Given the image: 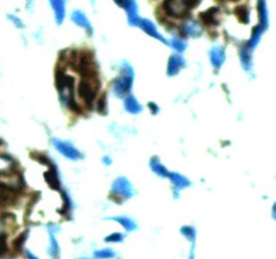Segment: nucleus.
I'll use <instances>...</instances> for the list:
<instances>
[{"label":"nucleus","mask_w":276,"mask_h":259,"mask_svg":"<svg viewBox=\"0 0 276 259\" xmlns=\"http://www.w3.org/2000/svg\"><path fill=\"white\" fill-rule=\"evenodd\" d=\"M57 88L59 93L61 104L69 109L77 111V100L74 97V80L66 73L57 74Z\"/></svg>","instance_id":"f257e3e1"},{"label":"nucleus","mask_w":276,"mask_h":259,"mask_svg":"<svg viewBox=\"0 0 276 259\" xmlns=\"http://www.w3.org/2000/svg\"><path fill=\"white\" fill-rule=\"evenodd\" d=\"M134 80H135V72L132 66L128 62H123V65L120 66V73L112 83L113 93L120 99H124L131 92Z\"/></svg>","instance_id":"f03ea898"},{"label":"nucleus","mask_w":276,"mask_h":259,"mask_svg":"<svg viewBox=\"0 0 276 259\" xmlns=\"http://www.w3.org/2000/svg\"><path fill=\"white\" fill-rule=\"evenodd\" d=\"M97 90H99V83H97L96 76L89 74L84 76V80H81L77 88V95L79 100L84 103L86 107H93V104L97 99Z\"/></svg>","instance_id":"7ed1b4c3"},{"label":"nucleus","mask_w":276,"mask_h":259,"mask_svg":"<svg viewBox=\"0 0 276 259\" xmlns=\"http://www.w3.org/2000/svg\"><path fill=\"white\" fill-rule=\"evenodd\" d=\"M111 194L118 200H128L134 196V186L127 177H118L112 182Z\"/></svg>","instance_id":"20e7f679"},{"label":"nucleus","mask_w":276,"mask_h":259,"mask_svg":"<svg viewBox=\"0 0 276 259\" xmlns=\"http://www.w3.org/2000/svg\"><path fill=\"white\" fill-rule=\"evenodd\" d=\"M53 145L56 147V150L61 155L69 159V161H79L82 158V154L79 151L77 147L74 146L73 143H70L68 141H61V139H57L54 138L53 139Z\"/></svg>","instance_id":"39448f33"},{"label":"nucleus","mask_w":276,"mask_h":259,"mask_svg":"<svg viewBox=\"0 0 276 259\" xmlns=\"http://www.w3.org/2000/svg\"><path fill=\"white\" fill-rule=\"evenodd\" d=\"M163 10L169 17L183 18L187 15L190 7L185 0H164Z\"/></svg>","instance_id":"423d86ee"},{"label":"nucleus","mask_w":276,"mask_h":259,"mask_svg":"<svg viewBox=\"0 0 276 259\" xmlns=\"http://www.w3.org/2000/svg\"><path fill=\"white\" fill-rule=\"evenodd\" d=\"M115 3L124 10L131 26H138L140 17L138 14V4H136L135 0H115Z\"/></svg>","instance_id":"0eeeda50"},{"label":"nucleus","mask_w":276,"mask_h":259,"mask_svg":"<svg viewBox=\"0 0 276 259\" xmlns=\"http://www.w3.org/2000/svg\"><path fill=\"white\" fill-rule=\"evenodd\" d=\"M138 27H140L147 35H150V37H152V38L160 41V42L164 43V45H169V43H167V41H166V38H164L163 35L159 33L157 26H155L154 22H151L150 19L140 18V19H139V22H138Z\"/></svg>","instance_id":"6e6552de"},{"label":"nucleus","mask_w":276,"mask_h":259,"mask_svg":"<svg viewBox=\"0 0 276 259\" xmlns=\"http://www.w3.org/2000/svg\"><path fill=\"white\" fill-rule=\"evenodd\" d=\"M186 66V61L185 58L182 57V54L177 53V54H173L170 56L169 61H167V69H166V73L170 77H174L177 74L179 73L182 69Z\"/></svg>","instance_id":"1a4fd4ad"},{"label":"nucleus","mask_w":276,"mask_h":259,"mask_svg":"<svg viewBox=\"0 0 276 259\" xmlns=\"http://www.w3.org/2000/svg\"><path fill=\"white\" fill-rule=\"evenodd\" d=\"M167 178H169L170 182L174 186L175 192H180L183 191V189H186V188H189V186H192V181L189 180L187 177H185L183 174L177 173V172H170Z\"/></svg>","instance_id":"9d476101"},{"label":"nucleus","mask_w":276,"mask_h":259,"mask_svg":"<svg viewBox=\"0 0 276 259\" xmlns=\"http://www.w3.org/2000/svg\"><path fill=\"white\" fill-rule=\"evenodd\" d=\"M209 61L212 64V66L216 69H220L222 64L225 62V50L221 46H214L209 51Z\"/></svg>","instance_id":"9b49d317"},{"label":"nucleus","mask_w":276,"mask_h":259,"mask_svg":"<svg viewBox=\"0 0 276 259\" xmlns=\"http://www.w3.org/2000/svg\"><path fill=\"white\" fill-rule=\"evenodd\" d=\"M50 6L54 12V18H56L57 24H62L66 17V3L65 0H49Z\"/></svg>","instance_id":"f8f14e48"},{"label":"nucleus","mask_w":276,"mask_h":259,"mask_svg":"<svg viewBox=\"0 0 276 259\" xmlns=\"http://www.w3.org/2000/svg\"><path fill=\"white\" fill-rule=\"evenodd\" d=\"M72 22H73L74 24H77L79 27L84 28L85 31H88V34H92L93 27H92V24H90L88 17H86L82 11L76 10V11L72 12Z\"/></svg>","instance_id":"ddd939ff"},{"label":"nucleus","mask_w":276,"mask_h":259,"mask_svg":"<svg viewBox=\"0 0 276 259\" xmlns=\"http://www.w3.org/2000/svg\"><path fill=\"white\" fill-rule=\"evenodd\" d=\"M123 100H124L125 111L131 113V115H138V113H140L143 111V106L138 102V99L134 95L128 93Z\"/></svg>","instance_id":"4468645a"},{"label":"nucleus","mask_w":276,"mask_h":259,"mask_svg":"<svg viewBox=\"0 0 276 259\" xmlns=\"http://www.w3.org/2000/svg\"><path fill=\"white\" fill-rule=\"evenodd\" d=\"M150 168H151L152 173L155 175H158L160 178H167L169 177V170L167 168L162 164V161L158 157H152L150 159Z\"/></svg>","instance_id":"2eb2a0df"},{"label":"nucleus","mask_w":276,"mask_h":259,"mask_svg":"<svg viewBox=\"0 0 276 259\" xmlns=\"http://www.w3.org/2000/svg\"><path fill=\"white\" fill-rule=\"evenodd\" d=\"M182 31L186 37H192V38H197L202 34V28L201 24L196 21H187L183 26H182Z\"/></svg>","instance_id":"dca6fc26"},{"label":"nucleus","mask_w":276,"mask_h":259,"mask_svg":"<svg viewBox=\"0 0 276 259\" xmlns=\"http://www.w3.org/2000/svg\"><path fill=\"white\" fill-rule=\"evenodd\" d=\"M15 172V162L7 155L0 154V174L1 175H12Z\"/></svg>","instance_id":"f3484780"},{"label":"nucleus","mask_w":276,"mask_h":259,"mask_svg":"<svg viewBox=\"0 0 276 259\" xmlns=\"http://www.w3.org/2000/svg\"><path fill=\"white\" fill-rule=\"evenodd\" d=\"M109 220H113V221L118 223L127 231H135L136 228H138V224L135 223V220H132L128 216H115V217H109Z\"/></svg>","instance_id":"a211bd4d"},{"label":"nucleus","mask_w":276,"mask_h":259,"mask_svg":"<svg viewBox=\"0 0 276 259\" xmlns=\"http://www.w3.org/2000/svg\"><path fill=\"white\" fill-rule=\"evenodd\" d=\"M201 21L205 24H217L218 23V10L217 8H210L208 11H205L203 14H201Z\"/></svg>","instance_id":"6ab92c4d"},{"label":"nucleus","mask_w":276,"mask_h":259,"mask_svg":"<svg viewBox=\"0 0 276 259\" xmlns=\"http://www.w3.org/2000/svg\"><path fill=\"white\" fill-rule=\"evenodd\" d=\"M47 254L51 259H59L61 255V250H59V244L57 242L54 234H50V239H49V248H47Z\"/></svg>","instance_id":"aec40b11"},{"label":"nucleus","mask_w":276,"mask_h":259,"mask_svg":"<svg viewBox=\"0 0 276 259\" xmlns=\"http://www.w3.org/2000/svg\"><path fill=\"white\" fill-rule=\"evenodd\" d=\"M169 45L171 46V47L177 51V53H179V54H182L183 51L186 50V47H187L186 41L183 40V38H180V37H174L173 40L170 41Z\"/></svg>","instance_id":"412c9836"},{"label":"nucleus","mask_w":276,"mask_h":259,"mask_svg":"<svg viewBox=\"0 0 276 259\" xmlns=\"http://www.w3.org/2000/svg\"><path fill=\"white\" fill-rule=\"evenodd\" d=\"M180 234L186 237L187 240H190V242H194V240H196V230H194V227H192V225H185V227H182V228H180Z\"/></svg>","instance_id":"4be33fe9"},{"label":"nucleus","mask_w":276,"mask_h":259,"mask_svg":"<svg viewBox=\"0 0 276 259\" xmlns=\"http://www.w3.org/2000/svg\"><path fill=\"white\" fill-rule=\"evenodd\" d=\"M115 251L111 250V248H101V250H99L95 253V258L97 259H112L115 258Z\"/></svg>","instance_id":"5701e85b"},{"label":"nucleus","mask_w":276,"mask_h":259,"mask_svg":"<svg viewBox=\"0 0 276 259\" xmlns=\"http://www.w3.org/2000/svg\"><path fill=\"white\" fill-rule=\"evenodd\" d=\"M46 181L50 184V186L53 188H59V178H58V174H57L54 170H51V172H47L46 173Z\"/></svg>","instance_id":"b1692460"},{"label":"nucleus","mask_w":276,"mask_h":259,"mask_svg":"<svg viewBox=\"0 0 276 259\" xmlns=\"http://www.w3.org/2000/svg\"><path fill=\"white\" fill-rule=\"evenodd\" d=\"M123 239H124V235H123V234H120V232H115V234H111L109 237H105V242L118 243V242H123Z\"/></svg>","instance_id":"393cba45"},{"label":"nucleus","mask_w":276,"mask_h":259,"mask_svg":"<svg viewBox=\"0 0 276 259\" xmlns=\"http://www.w3.org/2000/svg\"><path fill=\"white\" fill-rule=\"evenodd\" d=\"M6 250H7L6 237H4V235H0V255L6 253Z\"/></svg>","instance_id":"a878e982"},{"label":"nucleus","mask_w":276,"mask_h":259,"mask_svg":"<svg viewBox=\"0 0 276 259\" xmlns=\"http://www.w3.org/2000/svg\"><path fill=\"white\" fill-rule=\"evenodd\" d=\"M8 18H10L12 22H14V24H15V26H18V27H23V23H22V21H20V19H18V18L14 17V15H10Z\"/></svg>","instance_id":"bb28decb"},{"label":"nucleus","mask_w":276,"mask_h":259,"mask_svg":"<svg viewBox=\"0 0 276 259\" xmlns=\"http://www.w3.org/2000/svg\"><path fill=\"white\" fill-rule=\"evenodd\" d=\"M150 107H151L152 113H158L159 112V107L155 104V103H150Z\"/></svg>","instance_id":"cd10ccee"},{"label":"nucleus","mask_w":276,"mask_h":259,"mask_svg":"<svg viewBox=\"0 0 276 259\" xmlns=\"http://www.w3.org/2000/svg\"><path fill=\"white\" fill-rule=\"evenodd\" d=\"M187 4H189V7H194L197 6L198 3H199V0H185Z\"/></svg>","instance_id":"c85d7f7f"},{"label":"nucleus","mask_w":276,"mask_h":259,"mask_svg":"<svg viewBox=\"0 0 276 259\" xmlns=\"http://www.w3.org/2000/svg\"><path fill=\"white\" fill-rule=\"evenodd\" d=\"M4 196H6V191H4V186L0 184V201L4 198Z\"/></svg>","instance_id":"c756f323"},{"label":"nucleus","mask_w":276,"mask_h":259,"mask_svg":"<svg viewBox=\"0 0 276 259\" xmlns=\"http://www.w3.org/2000/svg\"><path fill=\"white\" fill-rule=\"evenodd\" d=\"M26 257H27V259H39L37 255L31 253V251H26Z\"/></svg>","instance_id":"7c9ffc66"},{"label":"nucleus","mask_w":276,"mask_h":259,"mask_svg":"<svg viewBox=\"0 0 276 259\" xmlns=\"http://www.w3.org/2000/svg\"><path fill=\"white\" fill-rule=\"evenodd\" d=\"M102 162H104V165H111V158L104 157L102 158Z\"/></svg>","instance_id":"2f4dec72"},{"label":"nucleus","mask_w":276,"mask_h":259,"mask_svg":"<svg viewBox=\"0 0 276 259\" xmlns=\"http://www.w3.org/2000/svg\"><path fill=\"white\" fill-rule=\"evenodd\" d=\"M3 231H4V223H3V220L0 219V235L3 234Z\"/></svg>","instance_id":"473e14b6"},{"label":"nucleus","mask_w":276,"mask_h":259,"mask_svg":"<svg viewBox=\"0 0 276 259\" xmlns=\"http://www.w3.org/2000/svg\"><path fill=\"white\" fill-rule=\"evenodd\" d=\"M189 259H194V251H192V253H190V257H189Z\"/></svg>","instance_id":"72a5a7b5"},{"label":"nucleus","mask_w":276,"mask_h":259,"mask_svg":"<svg viewBox=\"0 0 276 259\" xmlns=\"http://www.w3.org/2000/svg\"><path fill=\"white\" fill-rule=\"evenodd\" d=\"M81 259H89V258H81Z\"/></svg>","instance_id":"f704fd0d"}]
</instances>
